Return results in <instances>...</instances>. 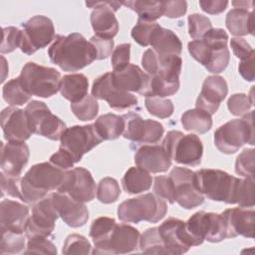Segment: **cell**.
I'll use <instances>...</instances> for the list:
<instances>
[{"label": "cell", "instance_id": "obj_52", "mask_svg": "<svg viewBox=\"0 0 255 255\" xmlns=\"http://www.w3.org/2000/svg\"><path fill=\"white\" fill-rule=\"evenodd\" d=\"M252 106L248 96L242 93L233 94L227 101V108L234 116H244L250 111Z\"/></svg>", "mask_w": 255, "mask_h": 255}, {"label": "cell", "instance_id": "obj_29", "mask_svg": "<svg viewBox=\"0 0 255 255\" xmlns=\"http://www.w3.org/2000/svg\"><path fill=\"white\" fill-rule=\"evenodd\" d=\"M136 166L151 173L165 172L171 165V160L161 145L145 144L137 148L134 153Z\"/></svg>", "mask_w": 255, "mask_h": 255}, {"label": "cell", "instance_id": "obj_25", "mask_svg": "<svg viewBox=\"0 0 255 255\" xmlns=\"http://www.w3.org/2000/svg\"><path fill=\"white\" fill-rule=\"evenodd\" d=\"M1 127L8 141H25L33 133L25 110L15 107H7L1 112Z\"/></svg>", "mask_w": 255, "mask_h": 255}, {"label": "cell", "instance_id": "obj_36", "mask_svg": "<svg viewBox=\"0 0 255 255\" xmlns=\"http://www.w3.org/2000/svg\"><path fill=\"white\" fill-rule=\"evenodd\" d=\"M116 224L114 218L107 216L98 217L92 222L89 234L95 245V249L92 251L93 254H100Z\"/></svg>", "mask_w": 255, "mask_h": 255}, {"label": "cell", "instance_id": "obj_14", "mask_svg": "<svg viewBox=\"0 0 255 255\" xmlns=\"http://www.w3.org/2000/svg\"><path fill=\"white\" fill-rule=\"evenodd\" d=\"M125 119V138L140 143H156L163 135V126L156 121L145 119L139 115L128 113L123 115Z\"/></svg>", "mask_w": 255, "mask_h": 255}, {"label": "cell", "instance_id": "obj_41", "mask_svg": "<svg viewBox=\"0 0 255 255\" xmlns=\"http://www.w3.org/2000/svg\"><path fill=\"white\" fill-rule=\"evenodd\" d=\"M71 111L82 122L94 120L99 113V104L93 96L87 95L78 103L71 104Z\"/></svg>", "mask_w": 255, "mask_h": 255}, {"label": "cell", "instance_id": "obj_18", "mask_svg": "<svg viewBox=\"0 0 255 255\" xmlns=\"http://www.w3.org/2000/svg\"><path fill=\"white\" fill-rule=\"evenodd\" d=\"M57 191L67 193L72 198L86 203L95 198L97 187L93 175L88 169L75 167L71 170H66L65 180Z\"/></svg>", "mask_w": 255, "mask_h": 255}, {"label": "cell", "instance_id": "obj_24", "mask_svg": "<svg viewBox=\"0 0 255 255\" xmlns=\"http://www.w3.org/2000/svg\"><path fill=\"white\" fill-rule=\"evenodd\" d=\"M114 85L123 91L134 92L149 97L150 92V76L143 72L138 66L129 64L124 70L112 72Z\"/></svg>", "mask_w": 255, "mask_h": 255}, {"label": "cell", "instance_id": "obj_5", "mask_svg": "<svg viewBox=\"0 0 255 255\" xmlns=\"http://www.w3.org/2000/svg\"><path fill=\"white\" fill-rule=\"evenodd\" d=\"M238 177L226 171L201 168L194 171V183L197 190L208 199L233 204V196Z\"/></svg>", "mask_w": 255, "mask_h": 255}, {"label": "cell", "instance_id": "obj_20", "mask_svg": "<svg viewBox=\"0 0 255 255\" xmlns=\"http://www.w3.org/2000/svg\"><path fill=\"white\" fill-rule=\"evenodd\" d=\"M141 65L149 76L166 80H179L182 60L179 56H158L152 49H147L141 58Z\"/></svg>", "mask_w": 255, "mask_h": 255}, {"label": "cell", "instance_id": "obj_28", "mask_svg": "<svg viewBox=\"0 0 255 255\" xmlns=\"http://www.w3.org/2000/svg\"><path fill=\"white\" fill-rule=\"evenodd\" d=\"M29 208L18 201L3 199L0 204L1 231L23 234L29 219Z\"/></svg>", "mask_w": 255, "mask_h": 255}, {"label": "cell", "instance_id": "obj_58", "mask_svg": "<svg viewBox=\"0 0 255 255\" xmlns=\"http://www.w3.org/2000/svg\"><path fill=\"white\" fill-rule=\"evenodd\" d=\"M186 1H163V15L167 18H179L186 13Z\"/></svg>", "mask_w": 255, "mask_h": 255}, {"label": "cell", "instance_id": "obj_21", "mask_svg": "<svg viewBox=\"0 0 255 255\" xmlns=\"http://www.w3.org/2000/svg\"><path fill=\"white\" fill-rule=\"evenodd\" d=\"M51 198L59 217L68 226L77 228L87 223L89 210L84 203L72 198L67 193L59 191L51 193Z\"/></svg>", "mask_w": 255, "mask_h": 255}, {"label": "cell", "instance_id": "obj_16", "mask_svg": "<svg viewBox=\"0 0 255 255\" xmlns=\"http://www.w3.org/2000/svg\"><path fill=\"white\" fill-rule=\"evenodd\" d=\"M92 96L98 100H105L114 110H126L137 105L134 95L120 90L114 85L112 72L105 73L94 81Z\"/></svg>", "mask_w": 255, "mask_h": 255}, {"label": "cell", "instance_id": "obj_4", "mask_svg": "<svg viewBox=\"0 0 255 255\" xmlns=\"http://www.w3.org/2000/svg\"><path fill=\"white\" fill-rule=\"evenodd\" d=\"M253 112L249 111L241 119L231 120L215 130L214 144L220 152L232 154L245 143L254 144Z\"/></svg>", "mask_w": 255, "mask_h": 255}, {"label": "cell", "instance_id": "obj_15", "mask_svg": "<svg viewBox=\"0 0 255 255\" xmlns=\"http://www.w3.org/2000/svg\"><path fill=\"white\" fill-rule=\"evenodd\" d=\"M173 183L175 201L184 209H193L201 205L204 196L194 183V171L186 167H174L168 175Z\"/></svg>", "mask_w": 255, "mask_h": 255}, {"label": "cell", "instance_id": "obj_35", "mask_svg": "<svg viewBox=\"0 0 255 255\" xmlns=\"http://www.w3.org/2000/svg\"><path fill=\"white\" fill-rule=\"evenodd\" d=\"M181 125L184 129L199 134L205 133L212 128L211 116L198 108L187 110L181 116Z\"/></svg>", "mask_w": 255, "mask_h": 255}, {"label": "cell", "instance_id": "obj_10", "mask_svg": "<svg viewBox=\"0 0 255 255\" xmlns=\"http://www.w3.org/2000/svg\"><path fill=\"white\" fill-rule=\"evenodd\" d=\"M21 26L23 30L20 49L24 54L32 55L47 47L56 38L52 20L44 15L33 16Z\"/></svg>", "mask_w": 255, "mask_h": 255}, {"label": "cell", "instance_id": "obj_61", "mask_svg": "<svg viewBox=\"0 0 255 255\" xmlns=\"http://www.w3.org/2000/svg\"><path fill=\"white\" fill-rule=\"evenodd\" d=\"M232 5L234 6V8H237V9L248 10V8L253 7V2L252 1H233Z\"/></svg>", "mask_w": 255, "mask_h": 255}, {"label": "cell", "instance_id": "obj_46", "mask_svg": "<svg viewBox=\"0 0 255 255\" xmlns=\"http://www.w3.org/2000/svg\"><path fill=\"white\" fill-rule=\"evenodd\" d=\"M188 34L194 40L201 39L204 34L212 29V23L210 19L201 14H190L188 16Z\"/></svg>", "mask_w": 255, "mask_h": 255}, {"label": "cell", "instance_id": "obj_60", "mask_svg": "<svg viewBox=\"0 0 255 255\" xmlns=\"http://www.w3.org/2000/svg\"><path fill=\"white\" fill-rule=\"evenodd\" d=\"M254 55L250 56L249 58L245 60H241L238 66L239 74L242 76V78L248 82H253L255 80V74H254Z\"/></svg>", "mask_w": 255, "mask_h": 255}, {"label": "cell", "instance_id": "obj_19", "mask_svg": "<svg viewBox=\"0 0 255 255\" xmlns=\"http://www.w3.org/2000/svg\"><path fill=\"white\" fill-rule=\"evenodd\" d=\"M159 235L167 255H180L186 253L192 242L185 230V222L169 217L158 226Z\"/></svg>", "mask_w": 255, "mask_h": 255}, {"label": "cell", "instance_id": "obj_31", "mask_svg": "<svg viewBox=\"0 0 255 255\" xmlns=\"http://www.w3.org/2000/svg\"><path fill=\"white\" fill-rule=\"evenodd\" d=\"M89 81L88 78L81 73L65 75L61 78L60 93L71 104L78 103L88 95Z\"/></svg>", "mask_w": 255, "mask_h": 255}, {"label": "cell", "instance_id": "obj_7", "mask_svg": "<svg viewBox=\"0 0 255 255\" xmlns=\"http://www.w3.org/2000/svg\"><path fill=\"white\" fill-rule=\"evenodd\" d=\"M161 146L170 160L176 163L187 166H197L201 163L203 144L196 134L170 130L166 133Z\"/></svg>", "mask_w": 255, "mask_h": 255}, {"label": "cell", "instance_id": "obj_2", "mask_svg": "<svg viewBox=\"0 0 255 255\" xmlns=\"http://www.w3.org/2000/svg\"><path fill=\"white\" fill-rule=\"evenodd\" d=\"M66 170L51 162L34 164L20 181V200L27 204H35L47 196L49 191L58 190L63 184Z\"/></svg>", "mask_w": 255, "mask_h": 255}, {"label": "cell", "instance_id": "obj_6", "mask_svg": "<svg viewBox=\"0 0 255 255\" xmlns=\"http://www.w3.org/2000/svg\"><path fill=\"white\" fill-rule=\"evenodd\" d=\"M18 78L23 89L30 96L50 98L60 89V72L34 62L26 63Z\"/></svg>", "mask_w": 255, "mask_h": 255}, {"label": "cell", "instance_id": "obj_27", "mask_svg": "<svg viewBox=\"0 0 255 255\" xmlns=\"http://www.w3.org/2000/svg\"><path fill=\"white\" fill-rule=\"evenodd\" d=\"M30 156L25 141H7L1 143V169L11 176L19 177L27 165Z\"/></svg>", "mask_w": 255, "mask_h": 255}, {"label": "cell", "instance_id": "obj_42", "mask_svg": "<svg viewBox=\"0 0 255 255\" xmlns=\"http://www.w3.org/2000/svg\"><path fill=\"white\" fill-rule=\"evenodd\" d=\"M121 195L119 182L113 177H104L97 187V198L104 204L114 203Z\"/></svg>", "mask_w": 255, "mask_h": 255}, {"label": "cell", "instance_id": "obj_48", "mask_svg": "<svg viewBox=\"0 0 255 255\" xmlns=\"http://www.w3.org/2000/svg\"><path fill=\"white\" fill-rule=\"evenodd\" d=\"M157 25L156 22H148L137 19L136 24L131 29V38L140 46L146 47L149 45L150 36Z\"/></svg>", "mask_w": 255, "mask_h": 255}, {"label": "cell", "instance_id": "obj_50", "mask_svg": "<svg viewBox=\"0 0 255 255\" xmlns=\"http://www.w3.org/2000/svg\"><path fill=\"white\" fill-rule=\"evenodd\" d=\"M3 40L1 43L0 51L2 54L11 53L16 48H20L22 40V31L16 27H4L3 28Z\"/></svg>", "mask_w": 255, "mask_h": 255}, {"label": "cell", "instance_id": "obj_45", "mask_svg": "<svg viewBox=\"0 0 255 255\" xmlns=\"http://www.w3.org/2000/svg\"><path fill=\"white\" fill-rule=\"evenodd\" d=\"M2 238L0 243V254H17L25 248V238L23 234L1 231Z\"/></svg>", "mask_w": 255, "mask_h": 255}, {"label": "cell", "instance_id": "obj_13", "mask_svg": "<svg viewBox=\"0 0 255 255\" xmlns=\"http://www.w3.org/2000/svg\"><path fill=\"white\" fill-rule=\"evenodd\" d=\"M59 215L56 211L51 194L35 203L32 208V215L26 224L25 234L28 238L32 237H49L55 229V223Z\"/></svg>", "mask_w": 255, "mask_h": 255}, {"label": "cell", "instance_id": "obj_53", "mask_svg": "<svg viewBox=\"0 0 255 255\" xmlns=\"http://www.w3.org/2000/svg\"><path fill=\"white\" fill-rule=\"evenodd\" d=\"M129 54H130V44L124 43L119 45L112 54V66L114 72L122 71L127 66L129 65Z\"/></svg>", "mask_w": 255, "mask_h": 255}, {"label": "cell", "instance_id": "obj_44", "mask_svg": "<svg viewBox=\"0 0 255 255\" xmlns=\"http://www.w3.org/2000/svg\"><path fill=\"white\" fill-rule=\"evenodd\" d=\"M92 246L89 240L80 234H70L67 236L63 248L62 253L65 255H71V254H90Z\"/></svg>", "mask_w": 255, "mask_h": 255}, {"label": "cell", "instance_id": "obj_32", "mask_svg": "<svg viewBox=\"0 0 255 255\" xmlns=\"http://www.w3.org/2000/svg\"><path fill=\"white\" fill-rule=\"evenodd\" d=\"M229 32L234 36L254 35V14L244 9H231L225 19Z\"/></svg>", "mask_w": 255, "mask_h": 255}, {"label": "cell", "instance_id": "obj_26", "mask_svg": "<svg viewBox=\"0 0 255 255\" xmlns=\"http://www.w3.org/2000/svg\"><path fill=\"white\" fill-rule=\"evenodd\" d=\"M225 225L227 238L241 235L246 238H254L255 212L247 207H235L225 209L221 213Z\"/></svg>", "mask_w": 255, "mask_h": 255}, {"label": "cell", "instance_id": "obj_22", "mask_svg": "<svg viewBox=\"0 0 255 255\" xmlns=\"http://www.w3.org/2000/svg\"><path fill=\"white\" fill-rule=\"evenodd\" d=\"M140 234L128 224H116L100 254H126L139 247Z\"/></svg>", "mask_w": 255, "mask_h": 255}, {"label": "cell", "instance_id": "obj_59", "mask_svg": "<svg viewBox=\"0 0 255 255\" xmlns=\"http://www.w3.org/2000/svg\"><path fill=\"white\" fill-rule=\"evenodd\" d=\"M199 5L202 11L207 14L216 15L222 13L228 5V1L226 0H200Z\"/></svg>", "mask_w": 255, "mask_h": 255}, {"label": "cell", "instance_id": "obj_33", "mask_svg": "<svg viewBox=\"0 0 255 255\" xmlns=\"http://www.w3.org/2000/svg\"><path fill=\"white\" fill-rule=\"evenodd\" d=\"M95 128L103 140L117 139L125 129V119L116 114H105L100 116L95 124Z\"/></svg>", "mask_w": 255, "mask_h": 255}, {"label": "cell", "instance_id": "obj_43", "mask_svg": "<svg viewBox=\"0 0 255 255\" xmlns=\"http://www.w3.org/2000/svg\"><path fill=\"white\" fill-rule=\"evenodd\" d=\"M145 108L147 112L156 118L166 119L169 118L174 111V106L169 99L150 97L145 98L144 101Z\"/></svg>", "mask_w": 255, "mask_h": 255}, {"label": "cell", "instance_id": "obj_11", "mask_svg": "<svg viewBox=\"0 0 255 255\" xmlns=\"http://www.w3.org/2000/svg\"><path fill=\"white\" fill-rule=\"evenodd\" d=\"M60 140V147L66 149L72 155L75 162H79L84 154L100 144L103 139L98 134L95 126L90 124L67 128Z\"/></svg>", "mask_w": 255, "mask_h": 255}, {"label": "cell", "instance_id": "obj_3", "mask_svg": "<svg viewBox=\"0 0 255 255\" xmlns=\"http://www.w3.org/2000/svg\"><path fill=\"white\" fill-rule=\"evenodd\" d=\"M167 213V204L154 193H146L123 201L118 207V217L123 222L157 223Z\"/></svg>", "mask_w": 255, "mask_h": 255}, {"label": "cell", "instance_id": "obj_38", "mask_svg": "<svg viewBox=\"0 0 255 255\" xmlns=\"http://www.w3.org/2000/svg\"><path fill=\"white\" fill-rule=\"evenodd\" d=\"M2 95L4 101L9 104L10 107L22 106L28 103L31 99V96L23 89L19 78L8 81L3 86Z\"/></svg>", "mask_w": 255, "mask_h": 255}, {"label": "cell", "instance_id": "obj_1", "mask_svg": "<svg viewBox=\"0 0 255 255\" xmlns=\"http://www.w3.org/2000/svg\"><path fill=\"white\" fill-rule=\"evenodd\" d=\"M50 61L65 72H77L97 60V52L80 33L57 35L48 49Z\"/></svg>", "mask_w": 255, "mask_h": 255}, {"label": "cell", "instance_id": "obj_9", "mask_svg": "<svg viewBox=\"0 0 255 255\" xmlns=\"http://www.w3.org/2000/svg\"><path fill=\"white\" fill-rule=\"evenodd\" d=\"M30 129L33 133L52 140H59L67 128L66 124L52 114L47 105L40 101H31L25 109Z\"/></svg>", "mask_w": 255, "mask_h": 255}, {"label": "cell", "instance_id": "obj_39", "mask_svg": "<svg viewBox=\"0 0 255 255\" xmlns=\"http://www.w3.org/2000/svg\"><path fill=\"white\" fill-rule=\"evenodd\" d=\"M139 249L140 252L145 254H167L158 227L148 228L140 235Z\"/></svg>", "mask_w": 255, "mask_h": 255}, {"label": "cell", "instance_id": "obj_34", "mask_svg": "<svg viewBox=\"0 0 255 255\" xmlns=\"http://www.w3.org/2000/svg\"><path fill=\"white\" fill-rule=\"evenodd\" d=\"M151 182L152 177L149 172L138 166L129 167L122 179L123 188L128 194H136L148 190Z\"/></svg>", "mask_w": 255, "mask_h": 255}, {"label": "cell", "instance_id": "obj_23", "mask_svg": "<svg viewBox=\"0 0 255 255\" xmlns=\"http://www.w3.org/2000/svg\"><path fill=\"white\" fill-rule=\"evenodd\" d=\"M227 94L228 86L225 79L216 75L209 76L202 84L195 106L212 116L217 112L221 102L226 98Z\"/></svg>", "mask_w": 255, "mask_h": 255}, {"label": "cell", "instance_id": "obj_47", "mask_svg": "<svg viewBox=\"0 0 255 255\" xmlns=\"http://www.w3.org/2000/svg\"><path fill=\"white\" fill-rule=\"evenodd\" d=\"M253 148H245L236 158L235 172L243 177H253L254 175V153Z\"/></svg>", "mask_w": 255, "mask_h": 255}, {"label": "cell", "instance_id": "obj_51", "mask_svg": "<svg viewBox=\"0 0 255 255\" xmlns=\"http://www.w3.org/2000/svg\"><path fill=\"white\" fill-rule=\"evenodd\" d=\"M153 191H154V194L161 197L162 199L167 200L170 204L174 203L175 201L174 186L169 176H165V175L156 176L154 178Z\"/></svg>", "mask_w": 255, "mask_h": 255}, {"label": "cell", "instance_id": "obj_17", "mask_svg": "<svg viewBox=\"0 0 255 255\" xmlns=\"http://www.w3.org/2000/svg\"><path fill=\"white\" fill-rule=\"evenodd\" d=\"M187 49L191 57L212 74L223 72L230 60L227 47H214L206 44L202 39H196L188 43Z\"/></svg>", "mask_w": 255, "mask_h": 255}, {"label": "cell", "instance_id": "obj_40", "mask_svg": "<svg viewBox=\"0 0 255 255\" xmlns=\"http://www.w3.org/2000/svg\"><path fill=\"white\" fill-rule=\"evenodd\" d=\"M254 179L253 177L238 178L236 183L233 204H238L241 207H253L254 206Z\"/></svg>", "mask_w": 255, "mask_h": 255}, {"label": "cell", "instance_id": "obj_55", "mask_svg": "<svg viewBox=\"0 0 255 255\" xmlns=\"http://www.w3.org/2000/svg\"><path fill=\"white\" fill-rule=\"evenodd\" d=\"M90 42L97 52V60H104L113 54L114 41L113 39H106L97 35L91 37Z\"/></svg>", "mask_w": 255, "mask_h": 255}, {"label": "cell", "instance_id": "obj_37", "mask_svg": "<svg viewBox=\"0 0 255 255\" xmlns=\"http://www.w3.org/2000/svg\"><path fill=\"white\" fill-rule=\"evenodd\" d=\"M123 5L134 11L138 15V19L143 21L155 22L163 15V1L133 0L123 2Z\"/></svg>", "mask_w": 255, "mask_h": 255}, {"label": "cell", "instance_id": "obj_54", "mask_svg": "<svg viewBox=\"0 0 255 255\" xmlns=\"http://www.w3.org/2000/svg\"><path fill=\"white\" fill-rule=\"evenodd\" d=\"M1 177V190H2V196L6 193L9 196L19 198L21 196L20 192V181L21 177L17 176H11L5 174L3 171L0 173Z\"/></svg>", "mask_w": 255, "mask_h": 255}, {"label": "cell", "instance_id": "obj_57", "mask_svg": "<svg viewBox=\"0 0 255 255\" xmlns=\"http://www.w3.org/2000/svg\"><path fill=\"white\" fill-rule=\"evenodd\" d=\"M50 162L63 170H69L76 163L72 155L63 147H60L57 152L51 155Z\"/></svg>", "mask_w": 255, "mask_h": 255}, {"label": "cell", "instance_id": "obj_56", "mask_svg": "<svg viewBox=\"0 0 255 255\" xmlns=\"http://www.w3.org/2000/svg\"><path fill=\"white\" fill-rule=\"evenodd\" d=\"M230 46L234 55L240 59V61L245 60L255 54L254 49L250 46V44L245 39L240 37L232 38L230 41Z\"/></svg>", "mask_w": 255, "mask_h": 255}, {"label": "cell", "instance_id": "obj_12", "mask_svg": "<svg viewBox=\"0 0 255 255\" xmlns=\"http://www.w3.org/2000/svg\"><path fill=\"white\" fill-rule=\"evenodd\" d=\"M93 8L91 13V24L95 34L106 39H113L119 32V22L115 12L120 9L123 2L120 1H93L86 2Z\"/></svg>", "mask_w": 255, "mask_h": 255}, {"label": "cell", "instance_id": "obj_49", "mask_svg": "<svg viewBox=\"0 0 255 255\" xmlns=\"http://www.w3.org/2000/svg\"><path fill=\"white\" fill-rule=\"evenodd\" d=\"M25 254L37 253V254H57V248L54 243L48 239V237H32L29 238L26 246V250H24Z\"/></svg>", "mask_w": 255, "mask_h": 255}, {"label": "cell", "instance_id": "obj_30", "mask_svg": "<svg viewBox=\"0 0 255 255\" xmlns=\"http://www.w3.org/2000/svg\"><path fill=\"white\" fill-rule=\"evenodd\" d=\"M149 45L161 57L179 56L182 51V44L177 35L170 29L161 27L158 23L150 36Z\"/></svg>", "mask_w": 255, "mask_h": 255}, {"label": "cell", "instance_id": "obj_8", "mask_svg": "<svg viewBox=\"0 0 255 255\" xmlns=\"http://www.w3.org/2000/svg\"><path fill=\"white\" fill-rule=\"evenodd\" d=\"M185 230L191 239L192 246H198L204 240L218 243L227 238L226 225L221 214L197 211L185 222Z\"/></svg>", "mask_w": 255, "mask_h": 255}]
</instances>
